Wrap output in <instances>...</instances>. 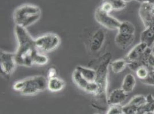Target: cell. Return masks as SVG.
<instances>
[{
    "label": "cell",
    "mask_w": 154,
    "mask_h": 114,
    "mask_svg": "<svg viewBox=\"0 0 154 114\" xmlns=\"http://www.w3.org/2000/svg\"><path fill=\"white\" fill-rule=\"evenodd\" d=\"M112 56L110 53L105 54L100 60L97 69V76L95 82L98 86L96 94L94 95V99L92 102L94 108L105 110L109 106L108 104V96L106 94L108 81V68L110 64Z\"/></svg>",
    "instance_id": "obj_1"
},
{
    "label": "cell",
    "mask_w": 154,
    "mask_h": 114,
    "mask_svg": "<svg viewBox=\"0 0 154 114\" xmlns=\"http://www.w3.org/2000/svg\"><path fill=\"white\" fill-rule=\"evenodd\" d=\"M15 36L17 41V49L15 56L17 65L26 67H31L33 65L32 56L38 49L36 48L35 39L26 28L15 26Z\"/></svg>",
    "instance_id": "obj_2"
},
{
    "label": "cell",
    "mask_w": 154,
    "mask_h": 114,
    "mask_svg": "<svg viewBox=\"0 0 154 114\" xmlns=\"http://www.w3.org/2000/svg\"><path fill=\"white\" fill-rule=\"evenodd\" d=\"M42 11L39 7L32 4H24L17 7L13 13V21L16 26L26 29L40 19Z\"/></svg>",
    "instance_id": "obj_3"
},
{
    "label": "cell",
    "mask_w": 154,
    "mask_h": 114,
    "mask_svg": "<svg viewBox=\"0 0 154 114\" xmlns=\"http://www.w3.org/2000/svg\"><path fill=\"white\" fill-rule=\"evenodd\" d=\"M47 82L45 76H37L14 83L13 89L23 95H35L47 89Z\"/></svg>",
    "instance_id": "obj_4"
},
{
    "label": "cell",
    "mask_w": 154,
    "mask_h": 114,
    "mask_svg": "<svg viewBox=\"0 0 154 114\" xmlns=\"http://www.w3.org/2000/svg\"><path fill=\"white\" fill-rule=\"evenodd\" d=\"M60 43V37L54 33H48L35 39L36 48L38 51L45 53L55 50Z\"/></svg>",
    "instance_id": "obj_5"
},
{
    "label": "cell",
    "mask_w": 154,
    "mask_h": 114,
    "mask_svg": "<svg viewBox=\"0 0 154 114\" xmlns=\"http://www.w3.org/2000/svg\"><path fill=\"white\" fill-rule=\"evenodd\" d=\"M17 65L14 53L1 50L0 66L1 73L3 76L8 78L11 76Z\"/></svg>",
    "instance_id": "obj_6"
},
{
    "label": "cell",
    "mask_w": 154,
    "mask_h": 114,
    "mask_svg": "<svg viewBox=\"0 0 154 114\" xmlns=\"http://www.w3.org/2000/svg\"><path fill=\"white\" fill-rule=\"evenodd\" d=\"M94 17L98 24L111 30H117L122 23L119 19L110 16L109 13L103 12L100 7L97 8Z\"/></svg>",
    "instance_id": "obj_7"
},
{
    "label": "cell",
    "mask_w": 154,
    "mask_h": 114,
    "mask_svg": "<svg viewBox=\"0 0 154 114\" xmlns=\"http://www.w3.org/2000/svg\"><path fill=\"white\" fill-rule=\"evenodd\" d=\"M139 15L145 28L154 26V3L141 4L139 9Z\"/></svg>",
    "instance_id": "obj_8"
},
{
    "label": "cell",
    "mask_w": 154,
    "mask_h": 114,
    "mask_svg": "<svg viewBox=\"0 0 154 114\" xmlns=\"http://www.w3.org/2000/svg\"><path fill=\"white\" fill-rule=\"evenodd\" d=\"M72 78L74 82L79 88L93 95L96 94L98 86L96 82L88 81L76 69L73 71Z\"/></svg>",
    "instance_id": "obj_9"
},
{
    "label": "cell",
    "mask_w": 154,
    "mask_h": 114,
    "mask_svg": "<svg viewBox=\"0 0 154 114\" xmlns=\"http://www.w3.org/2000/svg\"><path fill=\"white\" fill-rule=\"evenodd\" d=\"M147 48V46L142 42H140L135 46L129 51L124 58L128 64L139 59Z\"/></svg>",
    "instance_id": "obj_10"
},
{
    "label": "cell",
    "mask_w": 154,
    "mask_h": 114,
    "mask_svg": "<svg viewBox=\"0 0 154 114\" xmlns=\"http://www.w3.org/2000/svg\"><path fill=\"white\" fill-rule=\"evenodd\" d=\"M127 97L128 94L124 92L122 89H115L108 96V104L110 106H119L127 99Z\"/></svg>",
    "instance_id": "obj_11"
},
{
    "label": "cell",
    "mask_w": 154,
    "mask_h": 114,
    "mask_svg": "<svg viewBox=\"0 0 154 114\" xmlns=\"http://www.w3.org/2000/svg\"><path fill=\"white\" fill-rule=\"evenodd\" d=\"M105 40V34L102 29H98L94 32L90 39V49L96 53L100 50Z\"/></svg>",
    "instance_id": "obj_12"
},
{
    "label": "cell",
    "mask_w": 154,
    "mask_h": 114,
    "mask_svg": "<svg viewBox=\"0 0 154 114\" xmlns=\"http://www.w3.org/2000/svg\"><path fill=\"white\" fill-rule=\"evenodd\" d=\"M135 40V34L117 32L116 36V45L122 50H125L132 44Z\"/></svg>",
    "instance_id": "obj_13"
},
{
    "label": "cell",
    "mask_w": 154,
    "mask_h": 114,
    "mask_svg": "<svg viewBox=\"0 0 154 114\" xmlns=\"http://www.w3.org/2000/svg\"><path fill=\"white\" fill-rule=\"evenodd\" d=\"M140 42L145 44L148 47H152L154 44V26L146 27L141 32Z\"/></svg>",
    "instance_id": "obj_14"
},
{
    "label": "cell",
    "mask_w": 154,
    "mask_h": 114,
    "mask_svg": "<svg viewBox=\"0 0 154 114\" xmlns=\"http://www.w3.org/2000/svg\"><path fill=\"white\" fill-rule=\"evenodd\" d=\"M136 84L135 76L132 74H127L123 79L122 88V90L126 93H131L134 90Z\"/></svg>",
    "instance_id": "obj_15"
},
{
    "label": "cell",
    "mask_w": 154,
    "mask_h": 114,
    "mask_svg": "<svg viewBox=\"0 0 154 114\" xmlns=\"http://www.w3.org/2000/svg\"><path fill=\"white\" fill-rule=\"evenodd\" d=\"M65 83L62 79L57 77L48 79L47 89L52 93L59 92L64 89Z\"/></svg>",
    "instance_id": "obj_16"
},
{
    "label": "cell",
    "mask_w": 154,
    "mask_h": 114,
    "mask_svg": "<svg viewBox=\"0 0 154 114\" xmlns=\"http://www.w3.org/2000/svg\"><path fill=\"white\" fill-rule=\"evenodd\" d=\"M75 69L78 70L88 81L95 82L97 76L96 70L82 66H78Z\"/></svg>",
    "instance_id": "obj_17"
},
{
    "label": "cell",
    "mask_w": 154,
    "mask_h": 114,
    "mask_svg": "<svg viewBox=\"0 0 154 114\" xmlns=\"http://www.w3.org/2000/svg\"><path fill=\"white\" fill-rule=\"evenodd\" d=\"M110 66L114 73L119 74L124 71L128 66V64L125 59H120L111 62Z\"/></svg>",
    "instance_id": "obj_18"
},
{
    "label": "cell",
    "mask_w": 154,
    "mask_h": 114,
    "mask_svg": "<svg viewBox=\"0 0 154 114\" xmlns=\"http://www.w3.org/2000/svg\"><path fill=\"white\" fill-rule=\"evenodd\" d=\"M48 58L45 55L38 52V50L36 51L32 56V61L33 64L39 66H44L48 62Z\"/></svg>",
    "instance_id": "obj_19"
},
{
    "label": "cell",
    "mask_w": 154,
    "mask_h": 114,
    "mask_svg": "<svg viewBox=\"0 0 154 114\" xmlns=\"http://www.w3.org/2000/svg\"><path fill=\"white\" fill-rule=\"evenodd\" d=\"M117 30L118 32H120V33L135 34V26L134 25V24H132L131 22L125 21L122 22Z\"/></svg>",
    "instance_id": "obj_20"
},
{
    "label": "cell",
    "mask_w": 154,
    "mask_h": 114,
    "mask_svg": "<svg viewBox=\"0 0 154 114\" xmlns=\"http://www.w3.org/2000/svg\"><path fill=\"white\" fill-rule=\"evenodd\" d=\"M147 101L146 97L143 95H136L134 96L131 101H129L128 104L135 106L136 107L139 108L141 106L144 105Z\"/></svg>",
    "instance_id": "obj_21"
},
{
    "label": "cell",
    "mask_w": 154,
    "mask_h": 114,
    "mask_svg": "<svg viewBox=\"0 0 154 114\" xmlns=\"http://www.w3.org/2000/svg\"><path fill=\"white\" fill-rule=\"evenodd\" d=\"M149 72V70H148V69L143 66L139 67L137 70L135 71L136 76L140 80V81H143L147 78V77L148 76Z\"/></svg>",
    "instance_id": "obj_22"
},
{
    "label": "cell",
    "mask_w": 154,
    "mask_h": 114,
    "mask_svg": "<svg viewBox=\"0 0 154 114\" xmlns=\"http://www.w3.org/2000/svg\"><path fill=\"white\" fill-rule=\"evenodd\" d=\"M103 1H106L109 2L113 7L114 10H119L124 9L126 7V2L122 0H103Z\"/></svg>",
    "instance_id": "obj_23"
},
{
    "label": "cell",
    "mask_w": 154,
    "mask_h": 114,
    "mask_svg": "<svg viewBox=\"0 0 154 114\" xmlns=\"http://www.w3.org/2000/svg\"><path fill=\"white\" fill-rule=\"evenodd\" d=\"M138 108L128 103L122 107V112L125 114H136Z\"/></svg>",
    "instance_id": "obj_24"
},
{
    "label": "cell",
    "mask_w": 154,
    "mask_h": 114,
    "mask_svg": "<svg viewBox=\"0 0 154 114\" xmlns=\"http://www.w3.org/2000/svg\"><path fill=\"white\" fill-rule=\"evenodd\" d=\"M146 67L149 71L154 69V54L152 51L148 55L146 62Z\"/></svg>",
    "instance_id": "obj_25"
},
{
    "label": "cell",
    "mask_w": 154,
    "mask_h": 114,
    "mask_svg": "<svg viewBox=\"0 0 154 114\" xmlns=\"http://www.w3.org/2000/svg\"><path fill=\"white\" fill-rule=\"evenodd\" d=\"M141 82L145 84L154 87V69L150 70L147 78L143 81H141Z\"/></svg>",
    "instance_id": "obj_26"
},
{
    "label": "cell",
    "mask_w": 154,
    "mask_h": 114,
    "mask_svg": "<svg viewBox=\"0 0 154 114\" xmlns=\"http://www.w3.org/2000/svg\"><path fill=\"white\" fill-rule=\"evenodd\" d=\"M100 7L103 10V12H105L106 13H109V14H110V13L112 11L114 10L112 5L109 2H106V1H103V3H102V4L101 5Z\"/></svg>",
    "instance_id": "obj_27"
},
{
    "label": "cell",
    "mask_w": 154,
    "mask_h": 114,
    "mask_svg": "<svg viewBox=\"0 0 154 114\" xmlns=\"http://www.w3.org/2000/svg\"><path fill=\"white\" fill-rule=\"evenodd\" d=\"M122 113V109L119 106H110L106 114H119Z\"/></svg>",
    "instance_id": "obj_28"
},
{
    "label": "cell",
    "mask_w": 154,
    "mask_h": 114,
    "mask_svg": "<svg viewBox=\"0 0 154 114\" xmlns=\"http://www.w3.org/2000/svg\"><path fill=\"white\" fill-rule=\"evenodd\" d=\"M47 79H50L52 78L57 77L58 71H57V68L55 67H50L47 71Z\"/></svg>",
    "instance_id": "obj_29"
},
{
    "label": "cell",
    "mask_w": 154,
    "mask_h": 114,
    "mask_svg": "<svg viewBox=\"0 0 154 114\" xmlns=\"http://www.w3.org/2000/svg\"><path fill=\"white\" fill-rule=\"evenodd\" d=\"M136 1L140 2L141 4L144 3V2H152L154 3V0H136Z\"/></svg>",
    "instance_id": "obj_30"
},
{
    "label": "cell",
    "mask_w": 154,
    "mask_h": 114,
    "mask_svg": "<svg viewBox=\"0 0 154 114\" xmlns=\"http://www.w3.org/2000/svg\"><path fill=\"white\" fill-rule=\"evenodd\" d=\"M142 114H154V112L152 111H146L143 113Z\"/></svg>",
    "instance_id": "obj_31"
},
{
    "label": "cell",
    "mask_w": 154,
    "mask_h": 114,
    "mask_svg": "<svg viewBox=\"0 0 154 114\" xmlns=\"http://www.w3.org/2000/svg\"><path fill=\"white\" fill-rule=\"evenodd\" d=\"M123 1H124L125 2H126V3H127V2H130V1H131L132 0H122Z\"/></svg>",
    "instance_id": "obj_32"
},
{
    "label": "cell",
    "mask_w": 154,
    "mask_h": 114,
    "mask_svg": "<svg viewBox=\"0 0 154 114\" xmlns=\"http://www.w3.org/2000/svg\"><path fill=\"white\" fill-rule=\"evenodd\" d=\"M151 49H152V53L154 54V44L152 46V47H151Z\"/></svg>",
    "instance_id": "obj_33"
},
{
    "label": "cell",
    "mask_w": 154,
    "mask_h": 114,
    "mask_svg": "<svg viewBox=\"0 0 154 114\" xmlns=\"http://www.w3.org/2000/svg\"><path fill=\"white\" fill-rule=\"evenodd\" d=\"M124 114V113H122H122H120V114Z\"/></svg>",
    "instance_id": "obj_34"
},
{
    "label": "cell",
    "mask_w": 154,
    "mask_h": 114,
    "mask_svg": "<svg viewBox=\"0 0 154 114\" xmlns=\"http://www.w3.org/2000/svg\"><path fill=\"white\" fill-rule=\"evenodd\" d=\"M97 114V113H96V114Z\"/></svg>",
    "instance_id": "obj_35"
}]
</instances>
